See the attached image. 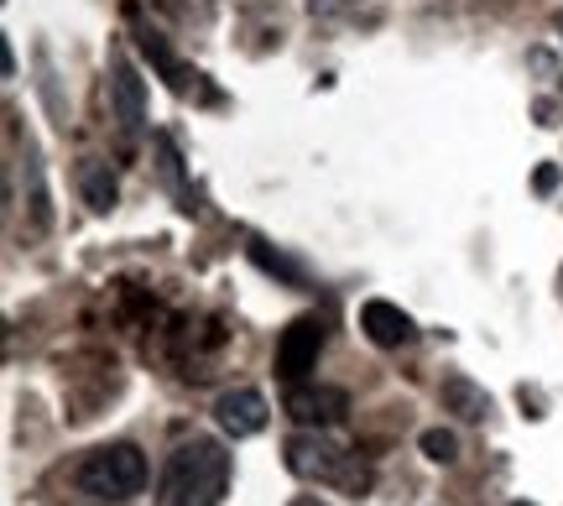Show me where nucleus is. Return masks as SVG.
Wrapping results in <instances>:
<instances>
[{
    "label": "nucleus",
    "instance_id": "8",
    "mask_svg": "<svg viewBox=\"0 0 563 506\" xmlns=\"http://www.w3.org/2000/svg\"><path fill=\"white\" fill-rule=\"evenodd\" d=\"M361 329H365V340L382 344V350H402V344L418 340V324H412L397 304H386V298H365L361 304Z\"/></svg>",
    "mask_w": 563,
    "mask_h": 506
},
{
    "label": "nucleus",
    "instance_id": "14",
    "mask_svg": "<svg viewBox=\"0 0 563 506\" xmlns=\"http://www.w3.org/2000/svg\"><path fill=\"white\" fill-rule=\"evenodd\" d=\"M251 262L262 266V272H272V277H287V283H302V272L292 262H282V256H272L266 245H251Z\"/></svg>",
    "mask_w": 563,
    "mask_h": 506
},
{
    "label": "nucleus",
    "instance_id": "17",
    "mask_svg": "<svg viewBox=\"0 0 563 506\" xmlns=\"http://www.w3.org/2000/svg\"><path fill=\"white\" fill-rule=\"evenodd\" d=\"M292 506H323V502H313V496H298V502H292Z\"/></svg>",
    "mask_w": 563,
    "mask_h": 506
},
{
    "label": "nucleus",
    "instance_id": "4",
    "mask_svg": "<svg viewBox=\"0 0 563 506\" xmlns=\"http://www.w3.org/2000/svg\"><path fill=\"white\" fill-rule=\"evenodd\" d=\"M287 418L302 428H334L344 424V413H350V392L344 386H323V382H292L287 386Z\"/></svg>",
    "mask_w": 563,
    "mask_h": 506
},
{
    "label": "nucleus",
    "instance_id": "16",
    "mask_svg": "<svg viewBox=\"0 0 563 506\" xmlns=\"http://www.w3.org/2000/svg\"><path fill=\"white\" fill-rule=\"evenodd\" d=\"M532 188H538V194H553V188H559V167L543 163L538 167V178H532Z\"/></svg>",
    "mask_w": 563,
    "mask_h": 506
},
{
    "label": "nucleus",
    "instance_id": "7",
    "mask_svg": "<svg viewBox=\"0 0 563 506\" xmlns=\"http://www.w3.org/2000/svg\"><path fill=\"white\" fill-rule=\"evenodd\" d=\"M214 418L230 439H251V433H262L266 418H272V407L256 386H235V392H220V403H214Z\"/></svg>",
    "mask_w": 563,
    "mask_h": 506
},
{
    "label": "nucleus",
    "instance_id": "12",
    "mask_svg": "<svg viewBox=\"0 0 563 506\" xmlns=\"http://www.w3.org/2000/svg\"><path fill=\"white\" fill-rule=\"evenodd\" d=\"M136 47H141V53H146V58H152V63L162 68V79H167V89H178V95L188 89V68H183L178 58H173V47H167V42H162L157 32H152V26H136Z\"/></svg>",
    "mask_w": 563,
    "mask_h": 506
},
{
    "label": "nucleus",
    "instance_id": "1",
    "mask_svg": "<svg viewBox=\"0 0 563 506\" xmlns=\"http://www.w3.org/2000/svg\"><path fill=\"white\" fill-rule=\"evenodd\" d=\"M230 491V454L220 439H188L173 449L162 475V506H220Z\"/></svg>",
    "mask_w": 563,
    "mask_h": 506
},
{
    "label": "nucleus",
    "instance_id": "2",
    "mask_svg": "<svg viewBox=\"0 0 563 506\" xmlns=\"http://www.w3.org/2000/svg\"><path fill=\"white\" fill-rule=\"evenodd\" d=\"M146 486V454L136 444H104L79 465V491L95 502H131Z\"/></svg>",
    "mask_w": 563,
    "mask_h": 506
},
{
    "label": "nucleus",
    "instance_id": "3",
    "mask_svg": "<svg viewBox=\"0 0 563 506\" xmlns=\"http://www.w3.org/2000/svg\"><path fill=\"white\" fill-rule=\"evenodd\" d=\"M287 470L292 475H302V481H340V486L350 491H365L371 486V475L355 465H344V449L334 444V439H323L319 428H302V433H292L287 439Z\"/></svg>",
    "mask_w": 563,
    "mask_h": 506
},
{
    "label": "nucleus",
    "instance_id": "9",
    "mask_svg": "<svg viewBox=\"0 0 563 506\" xmlns=\"http://www.w3.org/2000/svg\"><path fill=\"white\" fill-rule=\"evenodd\" d=\"M21 199H26V220H32V230H53L47 173H42V152L32 142H26V157H21Z\"/></svg>",
    "mask_w": 563,
    "mask_h": 506
},
{
    "label": "nucleus",
    "instance_id": "11",
    "mask_svg": "<svg viewBox=\"0 0 563 506\" xmlns=\"http://www.w3.org/2000/svg\"><path fill=\"white\" fill-rule=\"evenodd\" d=\"M79 194H84V204H89L95 215H110L115 199H121V183H115L110 163H84L79 167Z\"/></svg>",
    "mask_w": 563,
    "mask_h": 506
},
{
    "label": "nucleus",
    "instance_id": "6",
    "mask_svg": "<svg viewBox=\"0 0 563 506\" xmlns=\"http://www.w3.org/2000/svg\"><path fill=\"white\" fill-rule=\"evenodd\" d=\"M110 116L121 125V136H141V125H146V84L121 47L110 53Z\"/></svg>",
    "mask_w": 563,
    "mask_h": 506
},
{
    "label": "nucleus",
    "instance_id": "18",
    "mask_svg": "<svg viewBox=\"0 0 563 506\" xmlns=\"http://www.w3.org/2000/svg\"><path fill=\"white\" fill-rule=\"evenodd\" d=\"M559 37H563V16H559Z\"/></svg>",
    "mask_w": 563,
    "mask_h": 506
},
{
    "label": "nucleus",
    "instance_id": "15",
    "mask_svg": "<svg viewBox=\"0 0 563 506\" xmlns=\"http://www.w3.org/2000/svg\"><path fill=\"white\" fill-rule=\"evenodd\" d=\"M157 157H162V178L173 183V188H183V163H178V146L167 142V136H157Z\"/></svg>",
    "mask_w": 563,
    "mask_h": 506
},
{
    "label": "nucleus",
    "instance_id": "13",
    "mask_svg": "<svg viewBox=\"0 0 563 506\" xmlns=\"http://www.w3.org/2000/svg\"><path fill=\"white\" fill-rule=\"evenodd\" d=\"M418 449L433 460V465H454V460H460V439H454L449 428H422Z\"/></svg>",
    "mask_w": 563,
    "mask_h": 506
},
{
    "label": "nucleus",
    "instance_id": "10",
    "mask_svg": "<svg viewBox=\"0 0 563 506\" xmlns=\"http://www.w3.org/2000/svg\"><path fill=\"white\" fill-rule=\"evenodd\" d=\"M439 403L443 413H454V418H464V424H481L485 413H490V392H485L481 382H470V376H443L439 382Z\"/></svg>",
    "mask_w": 563,
    "mask_h": 506
},
{
    "label": "nucleus",
    "instance_id": "5",
    "mask_svg": "<svg viewBox=\"0 0 563 506\" xmlns=\"http://www.w3.org/2000/svg\"><path fill=\"white\" fill-rule=\"evenodd\" d=\"M319 350H323V319H319V314H302V319H292V324L282 329V340H277V376L287 386L302 382V376L319 365Z\"/></svg>",
    "mask_w": 563,
    "mask_h": 506
},
{
    "label": "nucleus",
    "instance_id": "19",
    "mask_svg": "<svg viewBox=\"0 0 563 506\" xmlns=\"http://www.w3.org/2000/svg\"><path fill=\"white\" fill-rule=\"evenodd\" d=\"M517 506H522V502H517Z\"/></svg>",
    "mask_w": 563,
    "mask_h": 506
}]
</instances>
